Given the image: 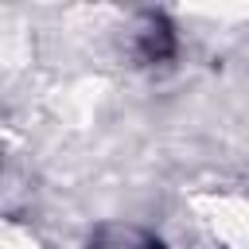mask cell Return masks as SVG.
<instances>
[{
    "mask_svg": "<svg viewBox=\"0 0 249 249\" xmlns=\"http://www.w3.org/2000/svg\"><path fill=\"white\" fill-rule=\"evenodd\" d=\"M89 249H163V245L156 237L140 233L136 226H105V230H97Z\"/></svg>",
    "mask_w": 249,
    "mask_h": 249,
    "instance_id": "cell-1",
    "label": "cell"
}]
</instances>
